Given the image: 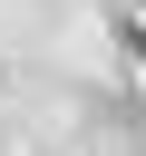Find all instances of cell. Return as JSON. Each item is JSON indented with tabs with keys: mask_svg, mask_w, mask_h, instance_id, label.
<instances>
[{
	"mask_svg": "<svg viewBox=\"0 0 146 156\" xmlns=\"http://www.w3.org/2000/svg\"><path fill=\"white\" fill-rule=\"evenodd\" d=\"M127 49H136V58H146V20H127Z\"/></svg>",
	"mask_w": 146,
	"mask_h": 156,
	"instance_id": "1",
	"label": "cell"
}]
</instances>
